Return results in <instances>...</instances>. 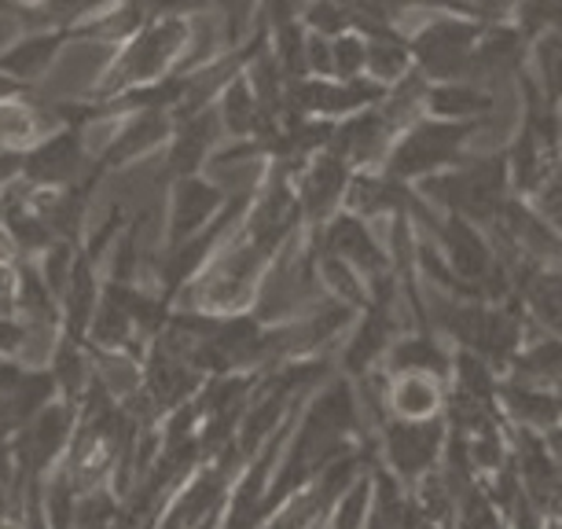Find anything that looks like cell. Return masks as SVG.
Masks as SVG:
<instances>
[{
    "mask_svg": "<svg viewBox=\"0 0 562 529\" xmlns=\"http://www.w3.org/2000/svg\"><path fill=\"white\" fill-rule=\"evenodd\" d=\"M225 210V195L206 177H180L166 199V247L188 243L214 225Z\"/></svg>",
    "mask_w": 562,
    "mask_h": 529,
    "instance_id": "6da1fadb",
    "label": "cell"
},
{
    "mask_svg": "<svg viewBox=\"0 0 562 529\" xmlns=\"http://www.w3.org/2000/svg\"><path fill=\"white\" fill-rule=\"evenodd\" d=\"M467 140V125H419L408 140H401V147L390 155V177H412V173H427V169L449 162L456 155V147Z\"/></svg>",
    "mask_w": 562,
    "mask_h": 529,
    "instance_id": "7a4b0ae2",
    "label": "cell"
},
{
    "mask_svg": "<svg viewBox=\"0 0 562 529\" xmlns=\"http://www.w3.org/2000/svg\"><path fill=\"white\" fill-rule=\"evenodd\" d=\"M471 41H474V26H467V23L427 26L416 41L423 70L438 74V78H452V74L467 70V59H471L467 48H471Z\"/></svg>",
    "mask_w": 562,
    "mask_h": 529,
    "instance_id": "3957f363",
    "label": "cell"
},
{
    "mask_svg": "<svg viewBox=\"0 0 562 529\" xmlns=\"http://www.w3.org/2000/svg\"><path fill=\"white\" fill-rule=\"evenodd\" d=\"M327 250H331V258H342L346 264H353V269H364L371 277H383L386 254L357 217H338L335 225L327 228Z\"/></svg>",
    "mask_w": 562,
    "mask_h": 529,
    "instance_id": "277c9868",
    "label": "cell"
},
{
    "mask_svg": "<svg viewBox=\"0 0 562 529\" xmlns=\"http://www.w3.org/2000/svg\"><path fill=\"white\" fill-rule=\"evenodd\" d=\"M342 188H346V162L335 155H321L310 169H305L299 203L313 221H321L331 214V206L338 203Z\"/></svg>",
    "mask_w": 562,
    "mask_h": 529,
    "instance_id": "5b68a950",
    "label": "cell"
},
{
    "mask_svg": "<svg viewBox=\"0 0 562 529\" xmlns=\"http://www.w3.org/2000/svg\"><path fill=\"white\" fill-rule=\"evenodd\" d=\"M390 125L383 122V114H360V119L346 122L342 130H335L331 136V155L342 158V162H371L379 151L386 147Z\"/></svg>",
    "mask_w": 562,
    "mask_h": 529,
    "instance_id": "8992f818",
    "label": "cell"
},
{
    "mask_svg": "<svg viewBox=\"0 0 562 529\" xmlns=\"http://www.w3.org/2000/svg\"><path fill=\"white\" fill-rule=\"evenodd\" d=\"M438 438L441 430L434 427V423H397V427H390V460H394L397 471L405 474H419L427 463L434 460V452H438Z\"/></svg>",
    "mask_w": 562,
    "mask_h": 529,
    "instance_id": "52a82bcc",
    "label": "cell"
},
{
    "mask_svg": "<svg viewBox=\"0 0 562 529\" xmlns=\"http://www.w3.org/2000/svg\"><path fill=\"white\" fill-rule=\"evenodd\" d=\"M445 247H449V258H452V277L460 280H474V277H485L490 272V254L482 247V236H474V228L467 221L452 217L445 225Z\"/></svg>",
    "mask_w": 562,
    "mask_h": 529,
    "instance_id": "ba28073f",
    "label": "cell"
},
{
    "mask_svg": "<svg viewBox=\"0 0 562 529\" xmlns=\"http://www.w3.org/2000/svg\"><path fill=\"white\" fill-rule=\"evenodd\" d=\"M390 331H394V320H390V313L375 309L364 324H360V331H357V338H353V346H349L346 364L353 368V372H364V368L386 349Z\"/></svg>",
    "mask_w": 562,
    "mask_h": 529,
    "instance_id": "9c48e42d",
    "label": "cell"
},
{
    "mask_svg": "<svg viewBox=\"0 0 562 529\" xmlns=\"http://www.w3.org/2000/svg\"><path fill=\"white\" fill-rule=\"evenodd\" d=\"M390 408H397L401 416L408 419H419V416H430L438 408V390L427 375H408L390 390Z\"/></svg>",
    "mask_w": 562,
    "mask_h": 529,
    "instance_id": "30bf717a",
    "label": "cell"
},
{
    "mask_svg": "<svg viewBox=\"0 0 562 529\" xmlns=\"http://www.w3.org/2000/svg\"><path fill=\"white\" fill-rule=\"evenodd\" d=\"M390 364L401 368V372L423 375V372H445V368H449V357H445L430 338H405V342L394 349Z\"/></svg>",
    "mask_w": 562,
    "mask_h": 529,
    "instance_id": "8fae6325",
    "label": "cell"
},
{
    "mask_svg": "<svg viewBox=\"0 0 562 529\" xmlns=\"http://www.w3.org/2000/svg\"><path fill=\"white\" fill-rule=\"evenodd\" d=\"M504 210V225L512 236H518L526 243V247H533L537 254H559V239L551 236V232L540 225V221L533 214H526L522 206H515V203H507L501 206Z\"/></svg>",
    "mask_w": 562,
    "mask_h": 529,
    "instance_id": "7c38bea8",
    "label": "cell"
},
{
    "mask_svg": "<svg viewBox=\"0 0 562 529\" xmlns=\"http://www.w3.org/2000/svg\"><path fill=\"white\" fill-rule=\"evenodd\" d=\"M364 67L375 74L379 81H394L408 67V52H405V45H397L390 34H379L364 52Z\"/></svg>",
    "mask_w": 562,
    "mask_h": 529,
    "instance_id": "4fadbf2b",
    "label": "cell"
},
{
    "mask_svg": "<svg viewBox=\"0 0 562 529\" xmlns=\"http://www.w3.org/2000/svg\"><path fill=\"white\" fill-rule=\"evenodd\" d=\"M430 108L445 114V119H471L485 108V97H479L467 85H449V89H434L430 92Z\"/></svg>",
    "mask_w": 562,
    "mask_h": 529,
    "instance_id": "5bb4252c",
    "label": "cell"
},
{
    "mask_svg": "<svg viewBox=\"0 0 562 529\" xmlns=\"http://www.w3.org/2000/svg\"><path fill=\"white\" fill-rule=\"evenodd\" d=\"M321 277H324V283L327 288H331L338 299H346L349 305H360L364 302V288H360V277H357V269L353 264H346L342 258H331V254H327V258L321 261Z\"/></svg>",
    "mask_w": 562,
    "mask_h": 529,
    "instance_id": "9a60e30c",
    "label": "cell"
},
{
    "mask_svg": "<svg viewBox=\"0 0 562 529\" xmlns=\"http://www.w3.org/2000/svg\"><path fill=\"white\" fill-rule=\"evenodd\" d=\"M364 52H368V45L353 34L335 37L331 41V67H335L338 78L357 81V74L364 70Z\"/></svg>",
    "mask_w": 562,
    "mask_h": 529,
    "instance_id": "2e32d148",
    "label": "cell"
},
{
    "mask_svg": "<svg viewBox=\"0 0 562 529\" xmlns=\"http://www.w3.org/2000/svg\"><path fill=\"white\" fill-rule=\"evenodd\" d=\"M529 302L537 305V313L551 327L562 331V277H537L533 288H529Z\"/></svg>",
    "mask_w": 562,
    "mask_h": 529,
    "instance_id": "e0dca14e",
    "label": "cell"
},
{
    "mask_svg": "<svg viewBox=\"0 0 562 529\" xmlns=\"http://www.w3.org/2000/svg\"><path fill=\"white\" fill-rule=\"evenodd\" d=\"M507 405H512V412H518V416L537 419V423H551L559 416V401L529 394V390H518V386L507 390Z\"/></svg>",
    "mask_w": 562,
    "mask_h": 529,
    "instance_id": "ac0fdd59",
    "label": "cell"
},
{
    "mask_svg": "<svg viewBox=\"0 0 562 529\" xmlns=\"http://www.w3.org/2000/svg\"><path fill=\"white\" fill-rule=\"evenodd\" d=\"M515 338H518V331H515V320H507V316L493 313V316H490V324H485L482 353H490L493 361H504V357L512 353Z\"/></svg>",
    "mask_w": 562,
    "mask_h": 529,
    "instance_id": "d6986e66",
    "label": "cell"
},
{
    "mask_svg": "<svg viewBox=\"0 0 562 529\" xmlns=\"http://www.w3.org/2000/svg\"><path fill=\"white\" fill-rule=\"evenodd\" d=\"M526 375H562V346L559 342H544L537 346L533 353H526L522 361H518Z\"/></svg>",
    "mask_w": 562,
    "mask_h": 529,
    "instance_id": "ffe728a7",
    "label": "cell"
},
{
    "mask_svg": "<svg viewBox=\"0 0 562 529\" xmlns=\"http://www.w3.org/2000/svg\"><path fill=\"white\" fill-rule=\"evenodd\" d=\"M364 507H368V485L360 482L342 496V507H338L335 526L338 529H360V526H364Z\"/></svg>",
    "mask_w": 562,
    "mask_h": 529,
    "instance_id": "44dd1931",
    "label": "cell"
},
{
    "mask_svg": "<svg viewBox=\"0 0 562 529\" xmlns=\"http://www.w3.org/2000/svg\"><path fill=\"white\" fill-rule=\"evenodd\" d=\"M460 375H463V386L467 394L474 401H482V394H490V375H485V368L479 357H463L460 361Z\"/></svg>",
    "mask_w": 562,
    "mask_h": 529,
    "instance_id": "7402d4cb",
    "label": "cell"
},
{
    "mask_svg": "<svg viewBox=\"0 0 562 529\" xmlns=\"http://www.w3.org/2000/svg\"><path fill=\"white\" fill-rule=\"evenodd\" d=\"M540 206H544V214L551 221H559V225H562V184L544 188V195H540Z\"/></svg>",
    "mask_w": 562,
    "mask_h": 529,
    "instance_id": "603a6c76",
    "label": "cell"
}]
</instances>
